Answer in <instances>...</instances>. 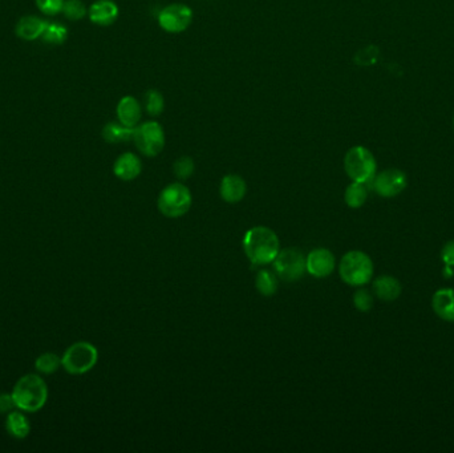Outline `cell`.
Returning a JSON list of instances; mask_svg holds the SVG:
<instances>
[{"instance_id": "4dcf8cb0", "label": "cell", "mask_w": 454, "mask_h": 453, "mask_svg": "<svg viewBox=\"0 0 454 453\" xmlns=\"http://www.w3.org/2000/svg\"><path fill=\"white\" fill-rule=\"evenodd\" d=\"M441 260L446 266H454V239L446 242L441 250Z\"/></svg>"}, {"instance_id": "30bf717a", "label": "cell", "mask_w": 454, "mask_h": 453, "mask_svg": "<svg viewBox=\"0 0 454 453\" xmlns=\"http://www.w3.org/2000/svg\"><path fill=\"white\" fill-rule=\"evenodd\" d=\"M374 191L383 198H392L404 192L408 185L407 174L400 169L383 170L371 182Z\"/></svg>"}, {"instance_id": "603a6c76", "label": "cell", "mask_w": 454, "mask_h": 453, "mask_svg": "<svg viewBox=\"0 0 454 453\" xmlns=\"http://www.w3.org/2000/svg\"><path fill=\"white\" fill-rule=\"evenodd\" d=\"M35 368L37 374H55L61 368V356H59L56 352H44L36 358Z\"/></svg>"}, {"instance_id": "4316f807", "label": "cell", "mask_w": 454, "mask_h": 453, "mask_svg": "<svg viewBox=\"0 0 454 453\" xmlns=\"http://www.w3.org/2000/svg\"><path fill=\"white\" fill-rule=\"evenodd\" d=\"M61 12L69 20H80L88 13V10L81 0H67L64 1V7Z\"/></svg>"}, {"instance_id": "f1b7e54d", "label": "cell", "mask_w": 454, "mask_h": 453, "mask_svg": "<svg viewBox=\"0 0 454 453\" xmlns=\"http://www.w3.org/2000/svg\"><path fill=\"white\" fill-rule=\"evenodd\" d=\"M66 0H36L37 8L45 15H57L63 11Z\"/></svg>"}, {"instance_id": "ac0fdd59", "label": "cell", "mask_w": 454, "mask_h": 453, "mask_svg": "<svg viewBox=\"0 0 454 453\" xmlns=\"http://www.w3.org/2000/svg\"><path fill=\"white\" fill-rule=\"evenodd\" d=\"M374 293L378 299L392 302L396 301L401 294V284L395 277L381 275L374 282Z\"/></svg>"}, {"instance_id": "8992f818", "label": "cell", "mask_w": 454, "mask_h": 453, "mask_svg": "<svg viewBox=\"0 0 454 453\" xmlns=\"http://www.w3.org/2000/svg\"><path fill=\"white\" fill-rule=\"evenodd\" d=\"M160 213L167 218H179L186 215L191 207V193L181 182H173L165 186L157 200Z\"/></svg>"}, {"instance_id": "4fadbf2b", "label": "cell", "mask_w": 454, "mask_h": 453, "mask_svg": "<svg viewBox=\"0 0 454 453\" xmlns=\"http://www.w3.org/2000/svg\"><path fill=\"white\" fill-rule=\"evenodd\" d=\"M119 6L113 0H96L89 7V19L101 27L112 25L119 18Z\"/></svg>"}, {"instance_id": "f546056e", "label": "cell", "mask_w": 454, "mask_h": 453, "mask_svg": "<svg viewBox=\"0 0 454 453\" xmlns=\"http://www.w3.org/2000/svg\"><path fill=\"white\" fill-rule=\"evenodd\" d=\"M13 409H18V408H16L12 394H7V392L0 394V413L7 415Z\"/></svg>"}, {"instance_id": "83f0119b", "label": "cell", "mask_w": 454, "mask_h": 453, "mask_svg": "<svg viewBox=\"0 0 454 453\" xmlns=\"http://www.w3.org/2000/svg\"><path fill=\"white\" fill-rule=\"evenodd\" d=\"M354 305L359 311L366 313L374 307V296L366 289H360L354 293Z\"/></svg>"}, {"instance_id": "8fae6325", "label": "cell", "mask_w": 454, "mask_h": 453, "mask_svg": "<svg viewBox=\"0 0 454 453\" xmlns=\"http://www.w3.org/2000/svg\"><path fill=\"white\" fill-rule=\"evenodd\" d=\"M336 266L335 255L328 249L319 248L312 250L306 257L307 272L315 278H325L333 274Z\"/></svg>"}, {"instance_id": "7c38bea8", "label": "cell", "mask_w": 454, "mask_h": 453, "mask_svg": "<svg viewBox=\"0 0 454 453\" xmlns=\"http://www.w3.org/2000/svg\"><path fill=\"white\" fill-rule=\"evenodd\" d=\"M143 171L141 159L132 152L122 153L113 164V173L121 181H133Z\"/></svg>"}, {"instance_id": "6da1fadb", "label": "cell", "mask_w": 454, "mask_h": 453, "mask_svg": "<svg viewBox=\"0 0 454 453\" xmlns=\"http://www.w3.org/2000/svg\"><path fill=\"white\" fill-rule=\"evenodd\" d=\"M246 257L254 265H268L277 258L280 242L274 230L266 226L251 227L244 237Z\"/></svg>"}, {"instance_id": "277c9868", "label": "cell", "mask_w": 454, "mask_h": 453, "mask_svg": "<svg viewBox=\"0 0 454 453\" xmlns=\"http://www.w3.org/2000/svg\"><path fill=\"white\" fill-rule=\"evenodd\" d=\"M344 170L352 181L368 185L376 176V159L369 149L357 145L345 153Z\"/></svg>"}, {"instance_id": "d6986e66", "label": "cell", "mask_w": 454, "mask_h": 453, "mask_svg": "<svg viewBox=\"0 0 454 453\" xmlns=\"http://www.w3.org/2000/svg\"><path fill=\"white\" fill-rule=\"evenodd\" d=\"M47 24L37 16H24L16 24V34L24 40H35L43 36Z\"/></svg>"}, {"instance_id": "d4e9b609", "label": "cell", "mask_w": 454, "mask_h": 453, "mask_svg": "<svg viewBox=\"0 0 454 453\" xmlns=\"http://www.w3.org/2000/svg\"><path fill=\"white\" fill-rule=\"evenodd\" d=\"M42 37H43L44 42L49 43V44L60 46L67 40L68 30L61 24L48 23L45 27L44 34Z\"/></svg>"}, {"instance_id": "7a4b0ae2", "label": "cell", "mask_w": 454, "mask_h": 453, "mask_svg": "<svg viewBox=\"0 0 454 453\" xmlns=\"http://www.w3.org/2000/svg\"><path fill=\"white\" fill-rule=\"evenodd\" d=\"M11 394L18 409L25 413H35L47 404L48 385L40 374H27L18 379Z\"/></svg>"}, {"instance_id": "2e32d148", "label": "cell", "mask_w": 454, "mask_h": 453, "mask_svg": "<svg viewBox=\"0 0 454 453\" xmlns=\"http://www.w3.org/2000/svg\"><path fill=\"white\" fill-rule=\"evenodd\" d=\"M436 315L446 322H454V289H440L432 298Z\"/></svg>"}, {"instance_id": "52a82bcc", "label": "cell", "mask_w": 454, "mask_h": 453, "mask_svg": "<svg viewBox=\"0 0 454 453\" xmlns=\"http://www.w3.org/2000/svg\"><path fill=\"white\" fill-rule=\"evenodd\" d=\"M133 141L141 155L146 157H155L165 147L164 128L155 120L145 121L134 128Z\"/></svg>"}, {"instance_id": "d6a6232c", "label": "cell", "mask_w": 454, "mask_h": 453, "mask_svg": "<svg viewBox=\"0 0 454 453\" xmlns=\"http://www.w3.org/2000/svg\"><path fill=\"white\" fill-rule=\"evenodd\" d=\"M453 128H454V117H453Z\"/></svg>"}, {"instance_id": "9c48e42d", "label": "cell", "mask_w": 454, "mask_h": 453, "mask_svg": "<svg viewBox=\"0 0 454 453\" xmlns=\"http://www.w3.org/2000/svg\"><path fill=\"white\" fill-rule=\"evenodd\" d=\"M193 22V11L186 4H169L158 15L160 27L169 34H181L186 31Z\"/></svg>"}, {"instance_id": "1f68e13d", "label": "cell", "mask_w": 454, "mask_h": 453, "mask_svg": "<svg viewBox=\"0 0 454 453\" xmlns=\"http://www.w3.org/2000/svg\"><path fill=\"white\" fill-rule=\"evenodd\" d=\"M443 275H445V278H449V277H452V275H453V272H452V266H446V265H445V269H443Z\"/></svg>"}, {"instance_id": "5b68a950", "label": "cell", "mask_w": 454, "mask_h": 453, "mask_svg": "<svg viewBox=\"0 0 454 453\" xmlns=\"http://www.w3.org/2000/svg\"><path fill=\"white\" fill-rule=\"evenodd\" d=\"M99 361L97 349L89 342L71 344L61 356V367L71 375H84L95 368Z\"/></svg>"}, {"instance_id": "484cf974", "label": "cell", "mask_w": 454, "mask_h": 453, "mask_svg": "<svg viewBox=\"0 0 454 453\" xmlns=\"http://www.w3.org/2000/svg\"><path fill=\"white\" fill-rule=\"evenodd\" d=\"M196 170L194 159L189 156H182L174 161L173 164V173L176 174L178 180H188Z\"/></svg>"}, {"instance_id": "5bb4252c", "label": "cell", "mask_w": 454, "mask_h": 453, "mask_svg": "<svg viewBox=\"0 0 454 453\" xmlns=\"http://www.w3.org/2000/svg\"><path fill=\"white\" fill-rule=\"evenodd\" d=\"M116 114L121 124L136 128L143 119V105L133 96H124L117 104Z\"/></svg>"}, {"instance_id": "44dd1931", "label": "cell", "mask_w": 454, "mask_h": 453, "mask_svg": "<svg viewBox=\"0 0 454 453\" xmlns=\"http://www.w3.org/2000/svg\"><path fill=\"white\" fill-rule=\"evenodd\" d=\"M279 282L275 272L270 270H261L255 275V289L263 296H273L277 294Z\"/></svg>"}, {"instance_id": "9a60e30c", "label": "cell", "mask_w": 454, "mask_h": 453, "mask_svg": "<svg viewBox=\"0 0 454 453\" xmlns=\"http://www.w3.org/2000/svg\"><path fill=\"white\" fill-rule=\"evenodd\" d=\"M247 192V183L238 174H226L220 185L221 198L227 204L241 203Z\"/></svg>"}, {"instance_id": "7402d4cb", "label": "cell", "mask_w": 454, "mask_h": 453, "mask_svg": "<svg viewBox=\"0 0 454 453\" xmlns=\"http://www.w3.org/2000/svg\"><path fill=\"white\" fill-rule=\"evenodd\" d=\"M368 198V189L366 183L354 182L350 183L344 193V201L351 209H359L366 204Z\"/></svg>"}, {"instance_id": "e0dca14e", "label": "cell", "mask_w": 454, "mask_h": 453, "mask_svg": "<svg viewBox=\"0 0 454 453\" xmlns=\"http://www.w3.org/2000/svg\"><path fill=\"white\" fill-rule=\"evenodd\" d=\"M6 430L13 439L23 440L31 433L30 420L25 416V412L20 409H13L6 415Z\"/></svg>"}, {"instance_id": "3957f363", "label": "cell", "mask_w": 454, "mask_h": 453, "mask_svg": "<svg viewBox=\"0 0 454 453\" xmlns=\"http://www.w3.org/2000/svg\"><path fill=\"white\" fill-rule=\"evenodd\" d=\"M339 274L344 284L354 287L364 286L372 279L374 262L364 251H348L340 261Z\"/></svg>"}, {"instance_id": "ffe728a7", "label": "cell", "mask_w": 454, "mask_h": 453, "mask_svg": "<svg viewBox=\"0 0 454 453\" xmlns=\"http://www.w3.org/2000/svg\"><path fill=\"white\" fill-rule=\"evenodd\" d=\"M134 128L119 123H108L102 128V138L109 144H120L133 140Z\"/></svg>"}, {"instance_id": "ba28073f", "label": "cell", "mask_w": 454, "mask_h": 453, "mask_svg": "<svg viewBox=\"0 0 454 453\" xmlns=\"http://www.w3.org/2000/svg\"><path fill=\"white\" fill-rule=\"evenodd\" d=\"M274 272L285 282H295L300 279L306 269V255L297 248H287L277 253V258L273 262Z\"/></svg>"}, {"instance_id": "cb8c5ba5", "label": "cell", "mask_w": 454, "mask_h": 453, "mask_svg": "<svg viewBox=\"0 0 454 453\" xmlns=\"http://www.w3.org/2000/svg\"><path fill=\"white\" fill-rule=\"evenodd\" d=\"M145 111L152 117H158L165 109V99L162 93L157 90H149L145 93Z\"/></svg>"}]
</instances>
